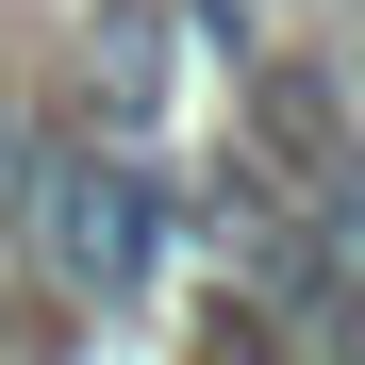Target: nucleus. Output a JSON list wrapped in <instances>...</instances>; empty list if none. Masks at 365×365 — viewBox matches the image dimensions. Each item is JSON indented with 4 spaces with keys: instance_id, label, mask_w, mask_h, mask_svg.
Returning <instances> with one entry per match:
<instances>
[{
    "instance_id": "obj_3",
    "label": "nucleus",
    "mask_w": 365,
    "mask_h": 365,
    "mask_svg": "<svg viewBox=\"0 0 365 365\" xmlns=\"http://www.w3.org/2000/svg\"><path fill=\"white\" fill-rule=\"evenodd\" d=\"M200 365H299V332L266 316V299H216V316H200Z\"/></svg>"
},
{
    "instance_id": "obj_4",
    "label": "nucleus",
    "mask_w": 365,
    "mask_h": 365,
    "mask_svg": "<svg viewBox=\"0 0 365 365\" xmlns=\"http://www.w3.org/2000/svg\"><path fill=\"white\" fill-rule=\"evenodd\" d=\"M0 200H17V133H0Z\"/></svg>"
},
{
    "instance_id": "obj_2",
    "label": "nucleus",
    "mask_w": 365,
    "mask_h": 365,
    "mask_svg": "<svg viewBox=\"0 0 365 365\" xmlns=\"http://www.w3.org/2000/svg\"><path fill=\"white\" fill-rule=\"evenodd\" d=\"M150 250H166V182L150 166H50V266H67L83 299H133L150 282Z\"/></svg>"
},
{
    "instance_id": "obj_1",
    "label": "nucleus",
    "mask_w": 365,
    "mask_h": 365,
    "mask_svg": "<svg viewBox=\"0 0 365 365\" xmlns=\"http://www.w3.org/2000/svg\"><path fill=\"white\" fill-rule=\"evenodd\" d=\"M250 182H299L332 250L365 232V116H349L332 67H299V50H266V67H250Z\"/></svg>"
}]
</instances>
